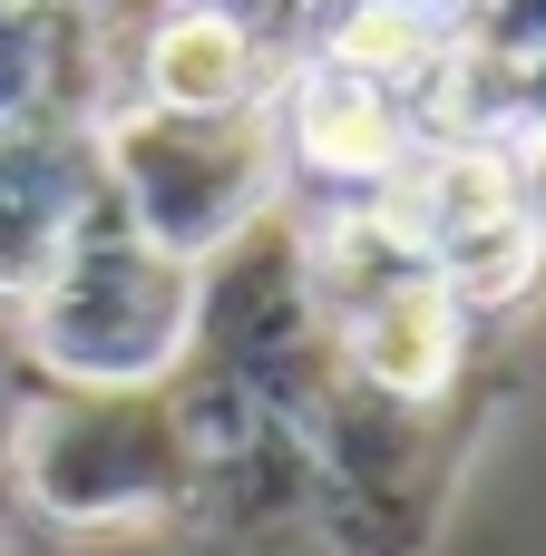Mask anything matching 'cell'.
Here are the masks:
<instances>
[{
  "instance_id": "9",
  "label": "cell",
  "mask_w": 546,
  "mask_h": 556,
  "mask_svg": "<svg viewBox=\"0 0 546 556\" xmlns=\"http://www.w3.org/2000/svg\"><path fill=\"white\" fill-rule=\"evenodd\" d=\"M332 362H342L352 381L391 391V401L440 410V401H459L469 371H479V323H469V303H459L440 274H401L391 293H371V303H352V313L332 323Z\"/></svg>"
},
{
  "instance_id": "14",
  "label": "cell",
  "mask_w": 546,
  "mask_h": 556,
  "mask_svg": "<svg viewBox=\"0 0 546 556\" xmlns=\"http://www.w3.org/2000/svg\"><path fill=\"white\" fill-rule=\"evenodd\" d=\"M508 117H518V137H546V49L508 59Z\"/></svg>"
},
{
  "instance_id": "7",
  "label": "cell",
  "mask_w": 546,
  "mask_h": 556,
  "mask_svg": "<svg viewBox=\"0 0 546 556\" xmlns=\"http://www.w3.org/2000/svg\"><path fill=\"white\" fill-rule=\"evenodd\" d=\"M274 147H283V186H313L322 205L381 195L410 156H420V117L410 98L332 68V59H283L274 78Z\"/></svg>"
},
{
  "instance_id": "5",
  "label": "cell",
  "mask_w": 546,
  "mask_h": 556,
  "mask_svg": "<svg viewBox=\"0 0 546 556\" xmlns=\"http://www.w3.org/2000/svg\"><path fill=\"white\" fill-rule=\"evenodd\" d=\"M98 176H107V205L176 264L225 254L244 225H264L283 205V147H274L264 108H244V117H166V108L117 98L98 117Z\"/></svg>"
},
{
  "instance_id": "1",
  "label": "cell",
  "mask_w": 546,
  "mask_h": 556,
  "mask_svg": "<svg viewBox=\"0 0 546 556\" xmlns=\"http://www.w3.org/2000/svg\"><path fill=\"white\" fill-rule=\"evenodd\" d=\"M195 342V264L156 254L107 195L59 244V264L20 293L29 381L68 391H166Z\"/></svg>"
},
{
  "instance_id": "15",
  "label": "cell",
  "mask_w": 546,
  "mask_h": 556,
  "mask_svg": "<svg viewBox=\"0 0 546 556\" xmlns=\"http://www.w3.org/2000/svg\"><path fill=\"white\" fill-rule=\"evenodd\" d=\"M518 205H528V225L546 235V137H518Z\"/></svg>"
},
{
  "instance_id": "16",
  "label": "cell",
  "mask_w": 546,
  "mask_h": 556,
  "mask_svg": "<svg viewBox=\"0 0 546 556\" xmlns=\"http://www.w3.org/2000/svg\"><path fill=\"white\" fill-rule=\"evenodd\" d=\"M401 10H420V20H449V29H469V20H479V0H401Z\"/></svg>"
},
{
  "instance_id": "10",
  "label": "cell",
  "mask_w": 546,
  "mask_h": 556,
  "mask_svg": "<svg viewBox=\"0 0 546 556\" xmlns=\"http://www.w3.org/2000/svg\"><path fill=\"white\" fill-rule=\"evenodd\" d=\"M117 108V20L68 0H0V127H98Z\"/></svg>"
},
{
  "instance_id": "4",
  "label": "cell",
  "mask_w": 546,
  "mask_h": 556,
  "mask_svg": "<svg viewBox=\"0 0 546 556\" xmlns=\"http://www.w3.org/2000/svg\"><path fill=\"white\" fill-rule=\"evenodd\" d=\"M0 469H10V498L39 528H59V538L176 528V489H186V450H176L166 391H68V381H29Z\"/></svg>"
},
{
  "instance_id": "11",
  "label": "cell",
  "mask_w": 546,
  "mask_h": 556,
  "mask_svg": "<svg viewBox=\"0 0 546 556\" xmlns=\"http://www.w3.org/2000/svg\"><path fill=\"white\" fill-rule=\"evenodd\" d=\"M107 195L98 176V127H0V303H20L59 244L88 225V205Z\"/></svg>"
},
{
  "instance_id": "3",
  "label": "cell",
  "mask_w": 546,
  "mask_h": 556,
  "mask_svg": "<svg viewBox=\"0 0 546 556\" xmlns=\"http://www.w3.org/2000/svg\"><path fill=\"white\" fill-rule=\"evenodd\" d=\"M186 489H176V538L195 556H332L322 547V479L303 450V420L264 401L254 381L215 362H176L166 381Z\"/></svg>"
},
{
  "instance_id": "8",
  "label": "cell",
  "mask_w": 546,
  "mask_h": 556,
  "mask_svg": "<svg viewBox=\"0 0 546 556\" xmlns=\"http://www.w3.org/2000/svg\"><path fill=\"white\" fill-rule=\"evenodd\" d=\"M274 78H283V59L264 39H244L234 20L195 10V0H166L156 20L117 29V98L166 108V117H244V108H274Z\"/></svg>"
},
{
  "instance_id": "6",
  "label": "cell",
  "mask_w": 546,
  "mask_h": 556,
  "mask_svg": "<svg viewBox=\"0 0 546 556\" xmlns=\"http://www.w3.org/2000/svg\"><path fill=\"white\" fill-rule=\"evenodd\" d=\"M186 362H215V371L254 381L264 401H283V410L313 401V381L332 371V323L313 303L293 205H274L264 225H244L225 254L195 264V342H186Z\"/></svg>"
},
{
  "instance_id": "17",
  "label": "cell",
  "mask_w": 546,
  "mask_h": 556,
  "mask_svg": "<svg viewBox=\"0 0 546 556\" xmlns=\"http://www.w3.org/2000/svg\"><path fill=\"white\" fill-rule=\"evenodd\" d=\"M68 10H98V20H127L137 0H68Z\"/></svg>"
},
{
  "instance_id": "2",
  "label": "cell",
  "mask_w": 546,
  "mask_h": 556,
  "mask_svg": "<svg viewBox=\"0 0 546 556\" xmlns=\"http://www.w3.org/2000/svg\"><path fill=\"white\" fill-rule=\"evenodd\" d=\"M293 420H303V450H313V479H322V547L420 556L449 518V489H459L488 410H479V391L420 410V401H391V391H371L332 362Z\"/></svg>"
},
{
  "instance_id": "12",
  "label": "cell",
  "mask_w": 546,
  "mask_h": 556,
  "mask_svg": "<svg viewBox=\"0 0 546 556\" xmlns=\"http://www.w3.org/2000/svg\"><path fill=\"white\" fill-rule=\"evenodd\" d=\"M195 10L234 20V29L264 39L274 59H303V39H313V20H322V0H195Z\"/></svg>"
},
{
  "instance_id": "13",
  "label": "cell",
  "mask_w": 546,
  "mask_h": 556,
  "mask_svg": "<svg viewBox=\"0 0 546 556\" xmlns=\"http://www.w3.org/2000/svg\"><path fill=\"white\" fill-rule=\"evenodd\" d=\"M469 39L498 49V59H528V49H546V0H479Z\"/></svg>"
}]
</instances>
